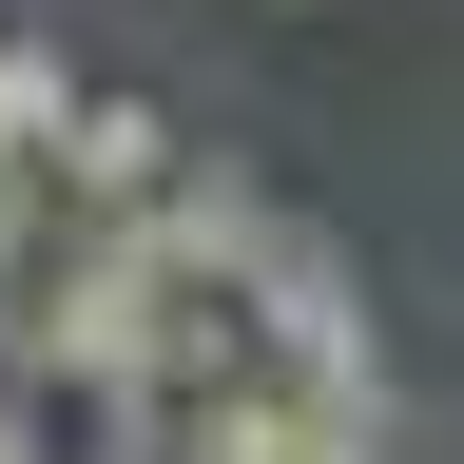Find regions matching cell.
I'll return each instance as SVG.
<instances>
[{"instance_id":"cell-1","label":"cell","mask_w":464,"mask_h":464,"mask_svg":"<svg viewBox=\"0 0 464 464\" xmlns=\"http://www.w3.org/2000/svg\"><path fill=\"white\" fill-rule=\"evenodd\" d=\"M232 310H252V368H271V387H310L329 426H406L387 329H368V290H348V252H329V232H271Z\"/></svg>"},{"instance_id":"cell-2","label":"cell","mask_w":464,"mask_h":464,"mask_svg":"<svg viewBox=\"0 0 464 464\" xmlns=\"http://www.w3.org/2000/svg\"><path fill=\"white\" fill-rule=\"evenodd\" d=\"M271 194H252V155H174L155 194H136V252L174 271V290H252V252H271Z\"/></svg>"},{"instance_id":"cell-3","label":"cell","mask_w":464,"mask_h":464,"mask_svg":"<svg viewBox=\"0 0 464 464\" xmlns=\"http://www.w3.org/2000/svg\"><path fill=\"white\" fill-rule=\"evenodd\" d=\"M39 174H58V213H136L155 174H174V116H155V97H97V78H78V116H58V155H39Z\"/></svg>"},{"instance_id":"cell-4","label":"cell","mask_w":464,"mask_h":464,"mask_svg":"<svg viewBox=\"0 0 464 464\" xmlns=\"http://www.w3.org/2000/svg\"><path fill=\"white\" fill-rule=\"evenodd\" d=\"M58 116H78V58L0 20V155H58Z\"/></svg>"},{"instance_id":"cell-5","label":"cell","mask_w":464,"mask_h":464,"mask_svg":"<svg viewBox=\"0 0 464 464\" xmlns=\"http://www.w3.org/2000/svg\"><path fill=\"white\" fill-rule=\"evenodd\" d=\"M310 464H426V426H329Z\"/></svg>"},{"instance_id":"cell-6","label":"cell","mask_w":464,"mask_h":464,"mask_svg":"<svg viewBox=\"0 0 464 464\" xmlns=\"http://www.w3.org/2000/svg\"><path fill=\"white\" fill-rule=\"evenodd\" d=\"M0 464H58V445H39V406H20V387H0Z\"/></svg>"},{"instance_id":"cell-7","label":"cell","mask_w":464,"mask_h":464,"mask_svg":"<svg viewBox=\"0 0 464 464\" xmlns=\"http://www.w3.org/2000/svg\"><path fill=\"white\" fill-rule=\"evenodd\" d=\"M0 20H20V0H0Z\"/></svg>"}]
</instances>
